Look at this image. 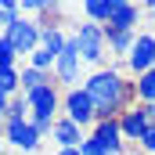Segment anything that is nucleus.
I'll use <instances>...</instances> for the list:
<instances>
[{"mask_svg": "<svg viewBox=\"0 0 155 155\" xmlns=\"http://www.w3.org/2000/svg\"><path fill=\"white\" fill-rule=\"evenodd\" d=\"M83 90L90 94L97 119H119L134 101H137L134 83L123 76L119 69H97V72H90L87 83H83Z\"/></svg>", "mask_w": 155, "mask_h": 155, "instance_id": "obj_1", "label": "nucleus"}, {"mask_svg": "<svg viewBox=\"0 0 155 155\" xmlns=\"http://www.w3.org/2000/svg\"><path fill=\"white\" fill-rule=\"evenodd\" d=\"M25 101H29V119H33V126L40 130V137H47V134L54 130L58 108H61L58 87H54V83H43V87H36V90L25 94Z\"/></svg>", "mask_w": 155, "mask_h": 155, "instance_id": "obj_2", "label": "nucleus"}, {"mask_svg": "<svg viewBox=\"0 0 155 155\" xmlns=\"http://www.w3.org/2000/svg\"><path fill=\"white\" fill-rule=\"evenodd\" d=\"M79 72H83V58H79V43H76V36H69L65 40V51L54 58V87L61 90H72L79 83Z\"/></svg>", "mask_w": 155, "mask_h": 155, "instance_id": "obj_3", "label": "nucleus"}, {"mask_svg": "<svg viewBox=\"0 0 155 155\" xmlns=\"http://www.w3.org/2000/svg\"><path fill=\"white\" fill-rule=\"evenodd\" d=\"M76 43H79V58L83 61H90V65H101L105 61V25H97V22H83L76 33Z\"/></svg>", "mask_w": 155, "mask_h": 155, "instance_id": "obj_4", "label": "nucleus"}, {"mask_svg": "<svg viewBox=\"0 0 155 155\" xmlns=\"http://www.w3.org/2000/svg\"><path fill=\"white\" fill-rule=\"evenodd\" d=\"M61 116H69L72 123H79V126H94V123H97L94 101H90V94H87L83 87H72V90L61 94Z\"/></svg>", "mask_w": 155, "mask_h": 155, "instance_id": "obj_5", "label": "nucleus"}, {"mask_svg": "<svg viewBox=\"0 0 155 155\" xmlns=\"http://www.w3.org/2000/svg\"><path fill=\"white\" fill-rule=\"evenodd\" d=\"M4 36L15 43V51H18V54H25V58H29V54L40 47V22L25 18V15H18V18L4 29Z\"/></svg>", "mask_w": 155, "mask_h": 155, "instance_id": "obj_6", "label": "nucleus"}, {"mask_svg": "<svg viewBox=\"0 0 155 155\" xmlns=\"http://www.w3.org/2000/svg\"><path fill=\"white\" fill-rule=\"evenodd\" d=\"M4 141L15 144L18 152H36L43 137L33 126V119H4Z\"/></svg>", "mask_w": 155, "mask_h": 155, "instance_id": "obj_7", "label": "nucleus"}, {"mask_svg": "<svg viewBox=\"0 0 155 155\" xmlns=\"http://www.w3.org/2000/svg\"><path fill=\"white\" fill-rule=\"evenodd\" d=\"M126 69H130L134 76H141V72L155 69V33H137L134 47H130V54H126Z\"/></svg>", "mask_w": 155, "mask_h": 155, "instance_id": "obj_8", "label": "nucleus"}, {"mask_svg": "<svg viewBox=\"0 0 155 155\" xmlns=\"http://www.w3.org/2000/svg\"><path fill=\"white\" fill-rule=\"evenodd\" d=\"M90 137L105 148L108 155H123V130H119V119H97Z\"/></svg>", "mask_w": 155, "mask_h": 155, "instance_id": "obj_9", "label": "nucleus"}, {"mask_svg": "<svg viewBox=\"0 0 155 155\" xmlns=\"http://www.w3.org/2000/svg\"><path fill=\"white\" fill-rule=\"evenodd\" d=\"M119 130H123V141H141V134L148 130V119L141 105H130L123 116H119Z\"/></svg>", "mask_w": 155, "mask_h": 155, "instance_id": "obj_10", "label": "nucleus"}, {"mask_svg": "<svg viewBox=\"0 0 155 155\" xmlns=\"http://www.w3.org/2000/svg\"><path fill=\"white\" fill-rule=\"evenodd\" d=\"M51 137L58 141V148H79V141H83V126L72 123L69 116H58V119H54Z\"/></svg>", "mask_w": 155, "mask_h": 155, "instance_id": "obj_11", "label": "nucleus"}, {"mask_svg": "<svg viewBox=\"0 0 155 155\" xmlns=\"http://www.w3.org/2000/svg\"><path fill=\"white\" fill-rule=\"evenodd\" d=\"M134 40H137L134 29H112V25H105V47H108L112 54H119L123 61H126V54H130Z\"/></svg>", "mask_w": 155, "mask_h": 155, "instance_id": "obj_12", "label": "nucleus"}, {"mask_svg": "<svg viewBox=\"0 0 155 155\" xmlns=\"http://www.w3.org/2000/svg\"><path fill=\"white\" fill-rule=\"evenodd\" d=\"M137 22H141V7H137L134 0H130V4H119L116 11H112V18H108L112 29H134Z\"/></svg>", "mask_w": 155, "mask_h": 155, "instance_id": "obj_13", "label": "nucleus"}, {"mask_svg": "<svg viewBox=\"0 0 155 155\" xmlns=\"http://www.w3.org/2000/svg\"><path fill=\"white\" fill-rule=\"evenodd\" d=\"M112 11H116V4H112V0H83V15H87V22L108 25Z\"/></svg>", "mask_w": 155, "mask_h": 155, "instance_id": "obj_14", "label": "nucleus"}, {"mask_svg": "<svg viewBox=\"0 0 155 155\" xmlns=\"http://www.w3.org/2000/svg\"><path fill=\"white\" fill-rule=\"evenodd\" d=\"M18 83H22V94H29V90H36L43 83H54V72H40L33 65H25V69H18Z\"/></svg>", "mask_w": 155, "mask_h": 155, "instance_id": "obj_15", "label": "nucleus"}, {"mask_svg": "<svg viewBox=\"0 0 155 155\" xmlns=\"http://www.w3.org/2000/svg\"><path fill=\"white\" fill-rule=\"evenodd\" d=\"M65 33H61V25H40V47H47L51 54H61L65 51Z\"/></svg>", "mask_w": 155, "mask_h": 155, "instance_id": "obj_16", "label": "nucleus"}, {"mask_svg": "<svg viewBox=\"0 0 155 155\" xmlns=\"http://www.w3.org/2000/svg\"><path fill=\"white\" fill-rule=\"evenodd\" d=\"M134 94H137L141 105H155V69H148L134 79Z\"/></svg>", "mask_w": 155, "mask_h": 155, "instance_id": "obj_17", "label": "nucleus"}, {"mask_svg": "<svg viewBox=\"0 0 155 155\" xmlns=\"http://www.w3.org/2000/svg\"><path fill=\"white\" fill-rule=\"evenodd\" d=\"M54 7H58V0H18L22 15H51Z\"/></svg>", "mask_w": 155, "mask_h": 155, "instance_id": "obj_18", "label": "nucleus"}, {"mask_svg": "<svg viewBox=\"0 0 155 155\" xmlns=\"http://www.w3.org/2000/svg\"><path fill=\"white\" fill-rule=\"evenodd\" d=\"M54 58H58V54H51L47 47H36V51L29 54V65L40 69V72H54Z\"/></svg>", "mask_w": 155, "mask_h": 155, "instance_id": "obj_19", "label": "nucleus"}, {"mask_svg": "<svg viewBox=\"0 0 155 155\" xmlns=\"http://www.w3.org/2000/svg\"><path fill=\"white\" fill-rule=\"evenodd\" d=\"M0 90H4L7 97L22 94V83H18V69H0Z\"/></svg>", "mask_w": 155, "mask_h": 155, "instance_id": "obj_20", "label": "nucleus"}, {"mask_svg": "<svg viewBox=\"0 0 155 155\" xmlns=\"http://www.w3.org/2000/svg\"><path fill=\"white\" fill-rule=\"evenodd\" d=\"M15 61H18V51H15V43L0 33V69H15Z\"/></svg>", "mask_w": 155, "mask_h": 155, "instance_id": "obj_21", "label": "nucleus"}, {"mask_svg": "<svg viewBox=\"0 0 155 155\" xmlns=\"http://www.w3.org/2000/svg\"><path fill=\"white\" fill-rule=\"evenodd\" d=\"M4 119H29V101H25V94H15V97H11Z\"/></svg>", "mask_w": 155, "mask_h": 155, "instance_id": "obj_22", "label": "nucleus"}, {"mask_svg": "<svg viewBox=\"0 0 155 155\" xmlns=\"http://www.w3.org/2000/svg\"><path fill=\"white\" fill-rule=\"evenodd\" d=\"M18 15H22V11H18V0H0V25H4V29H7Z\"/></svg>", "mask_w": 155, "mask_h": 155, "instance_id": "obj_23", "label": "nucleus"}, {"mask_svg": "<svg viewBox=\"0 0 155 155\" xmlns=\"http://www.w3.org/2000/svg\"><path fill=\"white\" fill-rule=\"evenodd\" d=\"M137 144H141L148 155H155V123H148V130L141 134V141H137Z\"/></svg>", "mask_w": 155, "mask_h": 155, "instance_id": "obj_24", "label": "nucleus"}, {"mask_svg": "<svg viewBox=\"0 0 155 155\" xmlns=\"http://www.w3.org/2000/svg\"><path fill=\"white\" fill-rule=\"evenodd\" d=\"M79 152H83V155H108L97 141H94V137H83V141H79Z\"/></svg>", "mask_w": 155, "mask_h": 155, "instance_id": "obj_25", "label": "nucleus"}, {"mask_svg": "<svg viewBox=\"0 0 155 155\" xmlns=\"http://www.w3.org/2000/svg\"><path fill=\"white\" fill-rule=\"evenodd\" d=\"M7 105H11V97L0 90V123H4V116H7Z\"/></svg>", "mask_w": 155, "mask_h": 155, "instance_id": "obj_26", "label": "nucleus"}, {"mask_svg": "<svg viewBox=\"0 0 155 155\" xmlns=\"http://www.w3.org/2000/svg\"><path fill=\"white\" fill-rule=\"evenodd\" d=\"M54 155H83V152H79V148H58Z\"/></svg>", "mask_w": 155, "mask_h": 155, "instance_id": "obj_27", "label": "nucleus"}, {"mask_svg": "<svg viewBox=\"0 0 155 155\" xmlns=\"http://www.w3.org/2000/svg\"><path fill=\"white\" fill-rule=\"evenodd\" d=\"M144 11H148V15L155 18V0H144Z\"/></svg>", "mask_w": 155, "mask_h": 155, "instance_id": "obj_28", "label": "nucleus"}, {"mask_svg": "<svg viewBox=\"0 0 155 155\" xmlns=\"http://www.w3.org/2000/svg\"><path fill=\"white\" fill-rule=\"evenodd\" d=\"M4 144H7V141H4V123H0V155H4Z\"/></svg>", "mask_w": 155, "mask_h": 155, "instance_id": "obj_29", "label": "nucleus"}, {"mask_svg": "<svg viewBox=\"0 0 155 155\" xmlns=\"http://www.w3.org/2000/svg\"><path fill=\"white\" fill-rule=\"evenodd\" d=\"M112 4H116V7H119V4H130V0H112Z\"/></svg>", "mask_w": 155, "mask_h": 155, "instance_id": "obj_30", "label": "nucleus"}]
</instances>
